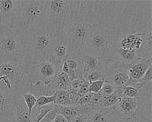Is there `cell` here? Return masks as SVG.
<instances>
[{"instance_id":"cell-39","label":"cell","mask_w":152,"mask_h":122,"mask_svg":"<svg viewBox=\"0 0 152 122\" xmlns=\"http://www.w3.org/2000/svg\"><path fill=\"white\" fill-rule=\"evenodd\" d=\"M0 122H15L14 118L10 117L0 115Z\"/></svg>"},{"instance_id":"cell-35","label":"cell","mask_w":152,"mask_h":122,"mask_svg":"<svg viewBox=\"0 0 152 122\" xmlns=\"http://www.w3.org/2000/svg\"><path fill=\"white\" fill-rule=\"evenodd\" d=\"M90 83L85 81L80 88L77 90V94L79 97H81L90 92Z\"/></svg>"},{"instance_id":"cell-37","label":"cell","mask_w":152,"mask_h":122,"mask_svg":"<svg viewBox=\"0 0 152 122\" xmlns=\"http://www.w3.org/2000/svg\"><path fill=\"white\" fill-rule=\"evenodd\" d=\"M61 71H62L63 72H64L66 74H67L68 75V76L70 75L71 74V70L67 64V63L66 62V61L64 60L62 64L61 65Z\"/></svg>"},{"instance_id":"cell-29","label":"cell","mask_w":152,"mask_h":122,"mask_svg":"<svg viewBox=\"0 0 152 122\" xmlns=\"http://www.w3.org/2000/svg\"><path fill=\"white\" fill-rule=\"evenodd\" d=\"M104 95L102 94H101L100 93H93L90 102V105L93 109L97 108L99 106L100 104L102 102V100L104 99Z\"/></svg>"},{"instance_id":"cell-24","label":"cell","mask_w":152,"mask_h":122,"mask_svg":"<svg viewBox=\"0 0 152 122\" xmlns=\"http://www.w3.org/2000/svg\"><path fill=\"white\" fill-rule=\"evenodd\" d=\"M55 95L56 96L55 104L56 105L61 106L72 105L68 90H57Z\"/></svg>"},{"instance_id":"cell-31","label":"cell","mask_w":152,"mask_h":122,"mask_svg":"<svg viewBox=\"0 0 152 122\" xmlns=\"http://www.w3.org/2000/svg\"><path fill=\"white\" fill-rule=\"evenodd\" d=\"M104 82L105 81H97L90 83V92L93 93H99Z\"/></svg>"},{"instance_id":"cell-27","label":"cell","mask_w":152,"mask_h":122,"mask_svg":"<svg viewBox=\"0 0 152 122\" xmlns=\"http://www.w3.org/2000/svg\"><path fill=\"white\" fill-rule=\"evenodd\" d=\"M122 96L133 98H138L139 92L138 89L131 85H126L122 90Z\"/></svg>"},{"instance_id":"cell-2","label":"cell","mask_w":152,"mask_h":122,"mask_svg":"<svg viewBox=\"0 0 152 122\" xmlns=\"http://www.w3.org/2000/svg\"><path fill=\"white\" fill-rule=\"evenodd\" d=\"M34 65L26 57L3 61L0 63V85L15 96L28 93Z\"/></svg>"},{"instance_id":"cell-16","label":"cell","mask_w":152,"mask_h":122,"mask_svg":"<svg viewBox=\"0 0 152 122\" xmlns=\"http://www.w3.org/2000/svg\"><path fill=\"white\" fill-rule=\"evenodd\" d=\"M13 118L15 122H31V115L29 114L28 109L21 95L15 97Z\"/></svg>"},{"instance_id":"cell-26","label":"cell","mask_w":152,"mask_h":122,"mask_svg":"<svg viewBox=\"0 0 152 122\" xmlns=\"http://www.w3.org/2000/svg\"><path fill=\"white\" fill-rule=\"evenodd\" d=\"M56 96L55 93L52 96H41L37 98V103L34 107H40L49 104L56 103Z\"/></svg>"},{"instance_id":"cell-21","label":"cell","mask_w":152,"mask_h":122,"mask_svg":"<svg viewBox=\"0 0 152 122\" xmlns=\"http://www.w3.org/2000/svg\"><path fill=\"white\" fill-rule=\"evenodd\" d=\"M52 82L57 90H68L70 89L69 78L67 74L61 70L56 75Z\"/></svg>"},{"instance_id":"cell-36","label":"cell","mask_w":152,"mask_h":122,"mask_svg":"<svg viewBox=\"0 0 152 122\" xmlns=\"http://www.w3.org/2000/svg\"><path fill=\"white\" fill-rule=\"evenodd\" d=\"M85 81H86L85 79H73L70 81V84H69L70 88L73 90H78Z\"/></svg>"},{"instance_id":"cell-22","label":"cell","mask_w":152,"mask_h":122,"mask_svg":"<svg viewBox=\"0 0 152 122\" xmlns=\"http://www.w3.org/2000/svg\"><path fill=\"white\" fill-rule=\"evenodd\" d=\"M56 106V104L52 103L40 107H34L31 112V122H39Z\"/></svg>"},{"instance_id":"cell-25","label":"cell","mask_w":152,"mask_h":122,"mask_svg":"<svg viewBox=\"0 0 152 122\" xmlns=\"http://www.w3.org/2000/svg\"><path fill=\"white\" fill-rule=\"evenodd\" d=\"M23 99L26 104L29 114L31 115V112L33 108L35 106L37 103V97L32 93H24L21 95Z\"/></svg>"},{"instance_id":"cell-40","label":"cell","mask_w":152,"mask_h":122,"mask_svg":"<svg viewBox=\"0 0 152 122\" xmlns=\"http://www.w3.org/2000/svg\"><path fill=\"white\" fill-rule=\"evenodd\" d=\"M125 122H139V121L137 120V119L136 118V117H133L130 118L129 120L125 121Z\"/></svg>"},{"instance_id":"cell-38","label":"cell","mask_w":152,"mask_h":122,"mask_svg":"<svg viewBox=\"0 0 152 122\" xmlns=\"http://www.w3.org/2000/svg\"><path fill=\"white\" fill-rule=\"evenodd\" d=\"M53 122H68L67 118L63 115L58 114L55 117Z\"/></svg>"},{"instance_id":"cell-33","label":"cell","mask_w":152,"mask_h":122,"mask_svg":"<svg viewBox=\"0 0 152 122\" xmlns=\"http://www.w3.org/2000/svg\"><path fill=\"white\" fill-rule=\"evenodd\" d=\"M93 95V93L89 92L88 93L81 96L79 98L77 102V104L79 106H85L88 103H90L91 97Z\"/></svg>"},{"instance_id":"cell-15","label":"cell","mask_w":152,"mask_h":122,"mask_svg":"<svg viewBox=\"0 0 152 122\" xmlns=\"http://www.w3.org/2000/svg\"><path fill=\"white\" fill-rule=\"evenodd\" d=\"M68 42L64 39L54 38L50 58L60 68H61L63 61L68 56Z\"/></svg>"},{"instance_id":"cell-13","label":"cell","mask_w":152,"mask_h":122,"mask_svg":"<svg viewBox=\"0 0 152 122\" xmlns=\"http://www.w3.org/2000/svg\"><path fill=\"white\" fill-rule=\"evenodd\" d=\"M139 102L137 98L122 96L115 107L119 118L124 121L135 117L137 111Z\"/></svg>"},{"instance_id":"cell-9","label":"cell","mask_w":152,"mask_h":122,"mask_svg":"<svg viewBox=\"0 0 152 122\" xmlns=\"http://www.w3.org/2000/svg\"><path fill=\"white\" fill-rule=\"evenodd\" d=\"M21 10L19 0H0V28L15 27Z\"/></svg>"},{"instance_id":"cell-12","label":"cell","mask_w":152,"mask_h":122,"mask_svg":"<svg viewBox=\"0 0 152 122\" xmlns=\"http://www.w3.org/2000/svg\"><path fill=\"white\" fill-rule=\"evenodd\" d=\"M88 122H125L119 117L115 108L98 107L88 113Z\"/></svg>"},{"instance_id":"cell-7","label":"cell","mask_w":152,"mask_h":122,"mask_svg":"<svg viewBox=\"0 0 152 122\" xmlns=\"http://www.w3.org/2000/svg\"><path fill=\"white\" fill-rule=\"evenodd\" d=\"M23 57L38 64L50 58L54 37L46 28L22 38Z\"/></svg>"},{"instance_id":"cell-3","label":"cell","mask_w":152,"mask_h":122,"mask_svg":"<svg viewBox=\"0 0 152 122\" xmlns=\"http://www.w3.org/2000/svg\"><path fill=\"white\" fill-rule=\"evenodd\" d=\"M80 4V0H46V28L54 39L68 42L72 20Z\"/></svg>"},{"instance_id":"cell-18","label":"cell","mask_w":152,"mask_h":122,"mask_svg":"<svg viewBox=\"0 0 152 122\" xmlns=\"http://www.w3.org/2000/svg\"><path fill=\"white\" fill-rule=\"evenodd\" d=\"M56 90L57 89L52 82L49 84H45L40 81H37L31 83L28 93H32L38 98L41 96H52Z\"/></svg>"},{"instance_id":"cell-8","label":"cell","mask_w":152,"mask_h":122,"mask_svg":"<svg viewBox=\"0 0 152 122\" xmlns=\"http://www.w3.org/2000/svg\"><path fill=\"white\" fill-rule=\"evenodd\" d=\"M22 37L16 27L0 28V63L23 57Z\"/></svg>"},{"instance_id":"cell-4","label":"cell","mask_w":152,"mask_h":122,"mask_svg":"<svg viewBox=\"0 0 152 122\" xmlns=\"http://www.w3.org/2000/svg\"><path fill=\"white\" fill-rule=\"evenodd\" d=\"M46 0L21 1L19 20L15 26L22 38L46 28Z\"/></svg>"},{"instance_id":"cell-32","label":"cell","mask_w":152,"mask_h":122,"mask_svg":"<svg viewBox=\"0 0 152 122\" xmlns=\"http://www.w3.org/2000/svg\"><path fill=\"white\" fill-rule=\"evenodd\" d=\"M57 106H58L57 105V106L54 109L49 112L48 114L44 118H43L39 122H53V121L57 116V115L58 114Z\"/></svg>"},{"instance_id":"cell-14","label":"cell","mask_w":152,"mask_h":122,"mask_svg":"<svg viewBox=\"0 0 152 122\" xmlns=\"http://www.w3.org/2000/svg\"><path fill=\"white\" fill-rule=\"evenodd\" d=\"M15 97L10 91L0 85V115L13 118Z\"/></svg>"},{"instance_id":"cell-19","label":"cell","mask_w":152,"mask_h":122,"mask_svg":"<svg viewBox=\"0 0 152 122\" xmlns=\"http://www.w3.org/2000/svg\"><path fill=\"white\" fill-rule=\"evenodd\" d=\"M81 67L83 70V75L85 76L93 71L99 69L104 62V59L97 57L91 55L84 54L80 60Z\"/></svg>"},{"instance_id":"cell-1","label":"cell","mask_w":152,"mask_h":122,"mask_svg":"<svg viewBox=\"0 0 152 122\" xmlns=\"http://www.w3.org/2000/svg\"><path fill=\"white\" fill-rule=\"evenodd\" d=\"M84 3L85 21L90 29L104 27L116 29L120 32V39L129 33L142 31L151 23V0H84Z\"/></svg>"},{"instance_id":"cell-11","label":"cell","mask_w":152,"mask_h":122,"mask_svg":"<svg viewBox=\"0 0 152 122\" xmlns=\"http://www.w3.org/2000/svg\"><path fill=\"white\" fill-rule=\"evenodd\" d=\"M152 59L137 58L129 64L118 65L117 67L129 71L130 79L138 81L144 76L147 69L151 65Z\"/></svg>"},{"instance_id":"cell-30","label":"cell","mask_w":152,"mask_h":122,"mask_svg":"<svg viewBox=\"0 0 152 122\" xmlns=\"http://www.w3.org/2000/svg\"><path fill=\"white\" fill-rule=\"evenodd\" d=\"M65 60L67 63L71 71H75L78 69L82 68L80 62L78 59H72V58H66Z\"/></svg>"},{"instance_id":"cell-6","label":"cell","mask_w":152,"mask_h":122,"mask_svg":"<svg viewBox=\"0 0 152 122\" xmlns=\"http://www.w3.org/2000/svg\"><path fill=\"white\" fill-rule=\"evenodd\" d=\"M90 28L85 21L84 0L80 1L79 6L72 20L68 34V53L66 58L80 60L85 54V49Z\"/></svg>"},{"instance_id":"cell-10","label":"cell","mask_w":152,"mask_h":122,"mask_svg":"<svg viewBox=\"0 0 152 122\" xmlns=\"http://www.w3.org/2000/svg\"><path fill=\"white\" fill-rule=\"evenodd\" d=\"M61 70L53 60L50 58L42 62L35 64L32 73V82L40 81L43 84H49L52 82L57 73Z\"/></svg>"},{"instance_id":"cell-23","label":"cell","mask_w":152,"mask_h":122,"mask_svg":"<svg viewBox=\"0 0 152 122\" xmlns=\"http://www.w3.org/2000/svg\"><path fill=\"white\" fill-rule=\"evenodd\" d=\"M122 97V92L116 90L111 95L104 96V99L99 107L104 108H115L121 100Z\"/></svg>"},{"instance_id":"cell-34","label":"cell","mask_w":152,"mask_h":122,"mask_svg":"<svg viewBox=\"0 0 152 122\" xmlns=\"http://www.w3.org/2000/svg\"><path fill=\"white\" fill-rule=\"evenodd\" d=\"M68 122H88V114L85 112L80 113Z\"/></svg>"},{"instance_id":"cell-28","label":"cell","mask_w":152,"mask_h":122,"mask_svg":"<svg viewBox=\"0 0 152 122\" xmlns=\"http://www.w3.org/2000/svg\"><path fill=\"white\" fill-rule=\"evenodd\" d=\"M116 91V88L112 83L109 82H105L102 85L99 93L102 94L104 96L111 95Z\"/></svg>"},{"instance_id":"cell-17","label":"cell","mask_w":152,"mask_h":122,"mask_svg":"<svg viewBox=\"0 0 152 122\" xmlns=\"http://www.w3.org/2000/svg\"><path fill=\"white\" fill-rule=\"evenodd\" d=\"M130 78L129 71L120 67H115L109 81L115 85L116 90L122 92V89L126 86Z\"/></svg>"},{"instance_id":"cell-20","label":"cell","mask_w":152,"mask_h":122,"mask_svg":"<svg viewBox=\"0 0 152 122\" xmlns=\"http://www.w3.org/2000/svg\"><path fill=\"white\" fill-rule=\"evenodd\" d=\"M57 109H58V114H60L63 116H65L67 118L68 121L80 113H82V112L87 113L86 108L85 106H79V105H69V106H58Z\"/></svg>"},{"instance_id":"cell-5","label":"cell","mask_w":152,"mask_h":122,"mask_svg":"<svg viewBox=\"0 0 152 122\" xmlns=\"http://www.w3.org/2000/svg\"><path fill=\"white\" fill-rule=\"evenodd\" d=\"M120 37L118 30L104 27L92 28L86 40L85 54L111 60L115 45Z\"/></svg>"}]
</instances>
